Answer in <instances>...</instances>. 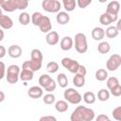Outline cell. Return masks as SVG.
Wrapping results in <instances>:
<instances>
[{
	"mask_svg": "<svg viewBox=\"0 0 121 121\" xmlns=\"http://www.w3.org/2000/svg\"><path fill=\"white\" fill-rule=\"evenodd\" d=\"M74 45L76 50L80 53V54H83L85 53L87 50H88V43H87V38H86V35L84 33H77L74 37Z\"/></svg>",
	"mask_w": 121,
	"mask_h": 121,
	"instance_id": "6da1fadb",
	"label": "cell"
},
{
	"mask_svg": "<svg viewBox=\"0 0 121 121\" xmlns=\"http://www.w3.org/2000/svg\"><path fill=\"white\" fill-rule=\"evenodd\" d=\"M38 81H39V84H40L41 88H43L48 93L53 92L57 87V83L55 82V80L50 76L45 75V74L42 75L39 78Z\"/></svg>",
	"mask_w": 121,
	"mask_h": 121,
	"instance_id": "7a4b0ae2",
	"label": "cell"
},
{
	"mask_svg": "<svg viewBox=\"0 0 121 121\" xmlns=\"http://www.w3.org/2000/svg\"><path fill=\"white\" fill-rule=\"evenodd\" d=\"M63 96L66 102H69L71 104H79L82 100V96L74 88H68L64 91L63 93Z\"/></svg>",
	"mask_w": 121,
	"mask_h": 121,
	"instance_id": "3957f363",
	"label": "cell"
},
{
	"mask_svg": "<svg viewBox=\"0 0 121 121\" xmlns=\"http://www.w3.org/2000/svg\"><path fill=\"white\" fill-rule=\"evenodd\" d=\"M20 67L16 64H11L8 67V70H7V75H6V78H7V81L10 84H15L17 83L18 79H19V75H20Z\"/></svg>",
	"mask_w": 121,
	"mask_h": 121,
	"instance_id": "277c9868",
	"label": "cell"
},
{
	"mask_svg": "<svg viewBox=\"0 0 121 121\" xmlns=\"http://www.w3.org/2000/svg\"><path fill=\"white\" fill-rule=\"evenodd\" d=\"M42 8L46 12L58 13L60 11V2L58 0H43L42 2Z\"/></svg>",
	"mask_w": 121,
	"mask_h": 121,
	"instance_id": "5b68a950",
	"label": "cell"
},
{
	"mask_svg": "<svg viewBox=\"0 0 121 121\" xmlns=\"http://www.w3.org/2000/svg\"><path fill=\"white\" fill-rule=\"evenodd\" d=\"M121 65V56L119 54H112L106 62V68L109 71H116Z\"/></svg>",
	"mask_w": 121,
	"mask_h": 121,
	"instance_id": "8992f818",
	"label": "cell"
},
{
	"mask_svg": "<svg viewBox=\"0 0 121 121\" xmlns=\"http://www.w3.org/2000/svg\"><path fill=\"white\" fill-rule=\"evenodd\" d=\"M60 62H61V65H62L65 69H67L70 73H72V74H77L78 69V67H79V63H78L77 60L66 57V58H63Z\"/></svg>",
	"mask_w": 121,
	"mask_h": 121,
	"instance_id": "52a82bcc",
	"label": "cell"
},
{
	"mask_svg": "<svg viewBox=\"0 0 121 121\" xmlns=\"http://www.w3.org/2000/svg\"><path fill=\"white\" fill-rule=\"evenodd\" d=\"M42 64H43V61H38V60H26L22 64V69H27L34 73L36 71H39L42 68Z\"/></svg>",
	"mask_w": 121,
	"mask_h": 121,
	"instance_id": "ba28073f",
	"label": "cell"
},
{
	"mask_svg": "<svg viewBox=\"0 0 121 121\" xmlns=\"http://www.w3.org/2000/svg\"><path fill=\"white\" fill-rule=\"evenodd\" d=\"M0 8L7 12H12L17 9L16 0H0Z\"/></svg>",
	"mask_w": 121,
	"mask_h": 121,
	"instance_id": "9c48e42d",
	"label": "cell"
},
{
	"mask_svg": "<svg viewBox=\"0 0 121 121\" xmlns=\"http://www.w3.org/2000/svg\"><path fill=\"white\" fill-rule=\"evenodd\" d=\"M117 20H118L117 15H112V14H109L107 12L102 13L99 17V23L102 26H110L112 23H113Z\"/></svg>",
	"mask_w": 121,
	"mask_h": 121,
	"instance_id": "30bf717a",
	"label": "cell"
},
{
	"mask_svg": "<svg viewBox=\"0 0 121 121\" xmlns=\"http://www.w3.org/2000/svg\"><path fill=\"white\" fill-rule=\"evenodd\" d=\"M39 28L43 33H48L51 31L52 25H51V21H50L49 17L43 15V19L39 25Z\"/></svg>",
	"mask_w": 121,
	"mask_h": 121,
	"instance_id": "8fae6325",
	"label": "cell"
},
{
	"mask_svg": "<svg viewBox=\"0 0 121 121\" xmlns=\"http://www.w3.org/2000/svg\"><path fill=\"white\" fill-rule=\"evenodd\" d=\"M43 95V91L40 86H32L27 90V95L30 98L36 99L42 97Z\"/></svg>",
	"mask_w": 121,
	"mask_h": 121,
	"instance_id": "7c38bea8",
	"label": "cell"
},
{
	"mask_svg": "<svg viewBox=\"0 0 121 121\" xmlns=\"http://www.w3.org/2000/svg\"><path fill=\"white\" fill-rule=\"evenodd\" d=\"M22 52H23V50H22L21 46L18 45V44H12L8 49V54L12 59H18V58H20L21 55H22Z\"/></svg>",
	"mask_w": 121,
	"mask_h": 121,
	"instance_id": "4fadbf2b",
	"label": "cell"
},
{
	"mask_svg": "<svg viewBox=\"0 0 121 121\" xmlns=\"http://www.w3.org/2000/svg\"><path fill=\"white\" fill-rule=\"evenodd\" d=\"M119 9H120V3L116 0H113L108 4L107 9H106V12L109 14H112V15H117Z\"/></svg>",
	"mask_w": 121,
	"mask_h": 121,
	"instance_id": "5bb4252c",
	"label": "cell"
},
{
	"mask_svg": "<svg viewBox=\"0 0 121 121\" xmlns=\"http://www.w3.org/2000/svg\"><path fill=\"white\" fill-rule=\"evenodd\" d=\"M45 40H46V43H47L49 45H55V44H57V43L60 42L59 33H58L57 31L51 30L50 32H48V33L46 34Z\"/></svg>",
	"mask_w": 121,
	"mask_h": 121,
	"instance_id": "9a60e30c",
	"label": "cell"
},
{
	"mask_svg": "<svg viewBox=\"0 0 121 121\" xmlns=\"http://www.w3.org/2000/svg\"><path fill=\"white\" fill-rule=\"evenodd\" d=\"M13 26V21L8 15L2 14L0 16V27L3 29H9Z\"/></svg>",
	"mask_w": 121,
	"mask_h": 121,
	"instance_id": "2e32d148",
	"label": "cell"
},
{
	"mask_svg": "<svg viewBox=\"0 0 121 121\" xmlns=\"http://www.w3.org/2000/svg\"><path fill=\"white\" fill-rule=\"evenodd\" d=\"M74 45L73 39L69 36H65L60 40V48L63 51H68L70 50Z\"/></svg>",
	"mask_w": 121,
	"mask_h": 121,
	"instance_id": "e0dca14e",
	"label": "cell"
},
{
	"mask_svg": "<svg viewBox=\"0 0 121 121\" xmlns=\"http://www.w3.org/2000/svg\"><path fill=\"white\" fill-rule=\"evenodd\" d=\"M84 106H78L73 112L71 113L70 120L71 121H83L82 119V112H83Z\"/></svg>",
	"mask_w": 121,
	"mask_h": 121,
	"instance_id": "ac0fdd59",
	"label": "cell"
},
{
	"mask_svg": "<svg viewBox=\"0 0 121 121\" xmlns=\"http://www.w3.org/2000/svg\"><path fill=\"white\" fill-rule=\"evenodd\" d=\"M56 20H57V23L59 25H66L69 23L70 21V16L69 14L66 12V11H59L57 13V16H56Z\"/></svg>",
	"mask_w": 121,
	"mask_h": 121,
	"instance_id": "d6986e66",
	"label": "cell"
},
{
	"mask_svg": "<svg viewBox=\"0 0 121 121\" xmlns=\"http://www.w3.org/2000/svg\"><path fill=\"white\" fill-rule=\"evenodd\" d=\"M91 34H92V38L95 41H101L105 37V30L102 27L96 26V27H95L92 30V33Z\"/></svg>",
	"mask_w": 121,
	"mask_h": 121,
	"instance_id": "ffe728a7",
	"label": "cell"
},
{
	"mask_svg": "<svg viewBox=\"0 0 121 121\" xmlns=\"http://www.w3.org/2000/svg\"><path fill=\"white\" fill-rule=\"evenodd\" d=\"M33 77H34V73L27 69H22L19 75V78L22 81H29L33 78Z\"/></svg>",
	"mask_w": 121,
	"mask_h": 121,
	"instance_id": "44dd1931",
	"label": "cell"
},
{
	"mask_svg": "<svg viewBox=\"0 0 121 121\" xmlns=\"http://www.w3.org/2000/svg\"><path fill=\"white\" fill-rule=\"evenodd\" d=\"M95 118V112L91 108L84 107L83 112H82V119L83 121H93Z\"/></svg>",
	"mask_w": 121,
	"mask_h": 121,
	"instance_id": "7402d4cb",
	"label": "cell"
},
{
	"mask_svg": "<svg viewBox=\"0 0 121 121\" xmlns=\"http://www.w3.org/2000/svg\"><path fill=\"white\" fill-rule=\"evenodd\" d=\"M55 109L59 112H65L68 110V103L65 100H58L55 103Z\"/></svg>",
	"mask_w": 121,
	"mask_h": 121,
	"instance_id": "603a6c76",
	"label": "cell"
},
{
	"mask_svg": "<svg viewBox=\"0 0 121 121\" xmlns=\"http://www.w3.org/2000/svg\"><path fill=\"white\" fill-rule=\"evenodd\" d=\"M111 50V45L108 42H100L97 45V51L100 54H107Z\"/></svg>",
	"mask_w": 121,
	"mask_h": 121,
	"instance_id": "cb8c5ba5",
	"label": "cell"
},
{
	"mask_svg": "<svg viewBox=\"0 0 121 121\" xmlns=\"http://www.w3.org/2000/svg\"><path fill=\"white\" fill-rule=\"evenodd\" d=\"M73 84L78 88L83 87L84 84H85V77L78 75V74H75V76L73 78Z\"/></svg>",
	"mask_w": 121,
	"mask_h": 121,
	"instance_id": "d4e9b609",
	"label": "cell"
},
{
	"mask_svg": "<svg viewBox=\"0 0 121 121\" xmlns=\"http://www.w3.org/2000/svg\"><path fill=\"white\" fill-rule=\"evenodd\" d=\"M95 76L96 80L104 81V80H106L108 78V72H107V70H105L103 68H100V69L95 71Z\"/></svg>",
	"mask_w": 121,
	"mask_h": 121,
	"instance_id": "484cf974",
	"label": "cell"
},
{
	"mask_svg": "<svg viewBox=\"0 0 121 121\" xmlns=\"http://www.w3.org/2000/svg\"><path fill=\"white\" fill-rule=\"evenodd\" d=\"M118 33H119V31L115 28L114 26H109L105 31V35L110 39H114L115 37H117Z\"/></svg>",
	"mask_w": 121,
	"mask_h": 121,
	"instance_id": "4316f807",
	"label": "cell"
},
{
	"mask_svg": "<svg viewBox=\"0 0 121 121\" xmlns=\"http://www.w3.org/2000/svg\"><path fill=\"white\" fill-rule=\"evenodd\" d=\"M57 81H58L60 87H61V88H66L67 85H68V78H67V76L64 73H60V74L58 75Z\"/></svg>",
	"mask_w": 121,
	"mask_h": 121,
	"instance_id": "83f0119b",
	"label": "cell"
},
{
	"mask_svg": "<svg viewBox=\"0 0 121 121\" xmlns=\"http://www.w3.org/2000/svg\"><path fill=\"white\" fill-rule=\"evenodd\" d=\"M82 98H83V100H84V102L86 104H94L95 102V99H96L95 95L93 92H86V93H84Z\"/></svg>",
	"mask_w": 121,
	"mask_h": 121,
	"instance_id": "f1b7e54d",
	"label": "cell"
},
{
	"mask_svg": "<svg viewBox=\"0 0 121 121\" xmlns=\"http://www.w3.org/2000/svg\"><path fill=\"white\" fill-rule=\"evenodd\" d=\"M18 20H19V23H20L21 25H23V26H27V25L30 23V15H29L27 12L23 11V12L20 13Z\"/></svg>",
	"mask_w": 121,
	"mask_h": 121,
	"instance_id": "f546056e",
	"label": "cell"
},
{
	"mask_svg": "<svg viewBox=\"0 0 121 121\" xmlns=\"http://www.w3.org/2000/svg\"><path fill=\"white\" fill-rule=\"evenodd\" d=\"M62 5L65 10L69 12V11H73L76 9L77 3L75 0H62Z\"/></svg>",
	"mask_w": 121,
	"mask_h": 121,
	"instance_id": "4dcf8cb0",
	"label": "cell"
},
{
	"mask_svg": "<svg viewBox=\"0 0 121 121\" xmlns=\"http://www.w3.org/2000/svg\"><path fill=\"white\" fill-rule=\"evenodd\" d=\"M43 17V15L41 12L35 11V12H33L32 15H31V23H32L34 26H39V25H40V23H41Z\"/></svg>",
	"mask_w": 121,
	"mask_h": 121,
	"instance_id": "1f68e13d",
	"label": "cell"
},
{
	"mask_svg": "<svg viewBox=\"0 0 121 121\" xmlns=\"http://www.w3.org/2000/svg\"><path fill=\"white\" fill-rule=\"evenodd\" d=\"M30 60H38V61H43V53L40 49L38 48H34L31 50V53H30Z\"/></svg>",
	"mask_w": 121,
	"mask_h": 121,
	"instance_id": "d6a6232c",
	"label": "cell"
},
{
	"mask_svg": "<svg viewBox=\"0 0 121 121\" xmlns=\"http://www.w3.org/2000/svg\"><path fill=\"white\" fill-rule=\"evenodd\" d=\"M97 98L100 101H107L110 98V92L107 89H101L97 93Z\"/></svg>",
	"mask_w": 121,
	"mask_h": 121,
	"instance_id": "836d02e7",
	"label": "cell"
},
{
	"mask_svg": "<svg viewBox=\"0 0 121 121\" xmlns=\"http://www.w3.org/2000/svg\"><path fill=\"white\" fill-rule=\"evenodd\" d=\"M60 66H59V63L56 62V61H49L47 64H46V70L48 73H51V74H54L56 72H58Z\"/></svg>",
	"mask_w": 121,
	"mask_h": 121,
	"instance_id": "e575fe53",
	"label": "cell"
},
{
	"mask_svg": "<svg viewBox=\"0 0 121 121\" xmlns=\"http://www.w3.org/2000/svg\"><path fill=\"white\" fill-rule=\"evenodd\" d=\"M106 83H107V87H108L109 90H111L113 87H115L118 84H120L119 83V80H118V78L116 77H110V78H108Z\"/></svg>",
	"mask_w": 121,
	"mask_h": 121,
	"instance_id": "d590c367",
	"label": "cell"
},
{
	"mask_svg": "<svg viewBox=\"0 0 121 121\" xmlns=\"http://www.w3.org/2000/svg\"><path fill=\"white\" fill-rule=\"evenodd\" d=\"M55 100H56V97H55V95H54L53 94H51V93L46 94V95H43V103L46 104V105H51V104L55 103Z\"/></svg>",
	"mask_w": 121,
	"mask_h": 121,
	"instance_id": "8d00e7d4",
	"label": "cell"
},
{
	"mask_svg": "<svg viewBox=\"0 0 121 121\" xmlns=\"http://www.w3.org/2000/svg\"><path fill=\"white\" fill-rule=\"evenodd\" d=\"M112 116H113V118H114L115 120L120 121V120H121V107L118 106V107L114 108V109L112 110Z\"/></svg>",
	"mask_w": 121,
	"mask_h": 121,
	"instance_id": "74e56055",
	"label": "cell"
},
{
	"mask_svg": "<svg viewBox=\"0 0 121 121\" xmlns=\"http://www.w3.org/2000/svg\"><path fill=\"white\" fill-rule=\"evenodd\" d=\"M16 5H17V9L24 10L25 9L27 8L28 2L26 0H16Z\"/></svg>",
	"mask_w": 121,
	"mask_h": 121,
	"instance_id": "f35d334b",
	"label": "cell"
},
{
	"mask_svg": "<svg viewBox=\"0 0 121 121\" xmlns=\"http://www.w3.org/2000/svg\"><path fill=\"white\" fill-rule=\"evenodd\" d=\"M109 92H110V95H112L113 96H120L121 95V85L118 84L117 86L109 90Z\"/></svg>",
	"mask_w": 121,
	"mask_h": 121,
	"instance_id": "ab89813d",
	"label": "cell"
},
{
	"mask_svg": "<svg viewBox=\"0 0 121 121\" xmlns=\"http://www.w3.org/2000/svg\"><path fill=\"white\" fill-rule=\"evenodd\" d=\"M76 3L80 9H85L92 3V0H78Z\"/></svg>",
	"mask_w": 121,
	"mask_h": 121,
	"instance_id": "60d3db41",
	"label": "cell"
},
{
	"mask_svg": "<svg viewBox=\"0 0 121 121\" xmlns=\"http://www.w3.org/2000/svg\"><path fill=\"white\" fill-rule=\"evenodd\" d=\"M77 74H78V75H80V76L85 77V76H86V74H87L86 67H85V66H83V65H81V64H79V67H78V69Z\"/></svg>",
	"mask_w": 121,
	"mask_h": 121,
	"instance_id": "b9f144b4",
	"label": "cell"
},
{
	"mask_svg": "<svg viewBox=\"0 0 121 121\" xmlns=\"http://www.w3.org/2000/svg\"><path fill=\"white\" fill-rule=\"evenodd\" d=\"M5 74H6V66H5V63L0 60V79H2L5 77Z\"/></svg>",
	"mask_w": 121,
	"mask_h": 121,
	"instance_id": "7bdbcfd3",
	"label": "cell"
},
{
	"mask_svg": "<svg viewBox=\"0 0 121 121\" xmlns=\"http://www.w3.org/2000/svg\"><path fill=\"white\" fill-rule=\"evenodd\" d=\"M39 121H57V118L53 115H44V116H42Z\"/></svg>",
	"mask_w": 121,
	"mask_h": 121,
	"instance_id": "ee69618b",
	"label": "cell"
},
{
	"mask_svg": "<svg viewBox=\"0 0 121 121\" xmlns=\"http://www.w3.org/2000/svg\"><path fill=\"white\" fill-rule=\"evenodd\" d=\"M108 119H109L108 115H106V114H99L98 116H96L95 121H107Z\"/></svg>",
	"mask_w": 121,
	"mask_h": 121,
	"instance_id": "f6af8a7d",
	"label": "cell"
},
{
	"mask_svg": "<svg viewBox=\"0 0 121 121\" xmlns=\"http://www.w3.org/2000/svg\"><path fill=\"white\" fill-rule=\"evenodd\" d=\"M6 53H7V50H6L5 46L0 45V59L4 58V57L6 56Z\"/></svg>",
	"mask_w": 121,
	"mask_h": 121,
	"instance_id": "bcb514c9",
	"label": "cell"
},
{
	"mask_svg": "<svg viewBox=\"0 0 121 121\" xmlns=\"http://www.w3.org/2000/svg\"><path fill=\"white\" fill-rule=\"evenodd\" d=\"M4 99H5V94H4V92L0 91V103L3 102Z\"/></svg>",
	"mask_w": 121,
	"mask_h": 121,
	"instance_id": "7dc6e473",
	"label": "cell"
},
{
	"mask_svg": "<svg viewBox=\"0 0 121 121\" xmlns=\"http://www.w3.org/2000/svg\"><path fill=\"white\" fill-rule=\"evenodd\" d=\"M4 36H5V34H4V31L0 28V42L1 41H3V39H4Z\"/></svg>",
	"mask_w": 121,
	"mask_h": 121,
	"instance_id": "c3c4849f",
	"label": "cell"
},
{
	"mask_svg": "<svg viewBox=\"0 0 121 121\" xmlns=\"http://www.w3.org/2000/svg\"><path fill=\"white\" fill-rule=\"evenodd\" d=\"M120 24H121V20H117V26H115V28L119 31V30H121V28H120Z\"/></svg>",
	"mask_w": 121,
	"mask_h": 121,
	"instance_id": "681fc988",
	"label": "cell"
},
{
	"mask_svg": "<svg viewBox=\"0 0 121 121\" xmlns=\"http://www.w3.org/2000/svg\"><path fill=\"white\" fill-rule=\"evenodd\" d=\"M1 15H2V9L0 8V16H1Z\"/></svg>",
	"mask_w": 121,
	"mask_h": 121,
	"instance_id": "f907efd6",
	"label": "cell"
},
{
	"mask_svg": "<svg viewBox=\"0 0 121 121\" xmlns=\"http://www.w3.org/2000/svg\"><path fill=\"white\" fill-rule=\"evenodd\" d=\"M107 121H112V120H110V119H108V120H107Z\"/></svg>",
	"mask_w": 121,
	"mask_h": 121,
	"instance_id": "816d5d0a",
	"label": "cell"
}]
</instances>
